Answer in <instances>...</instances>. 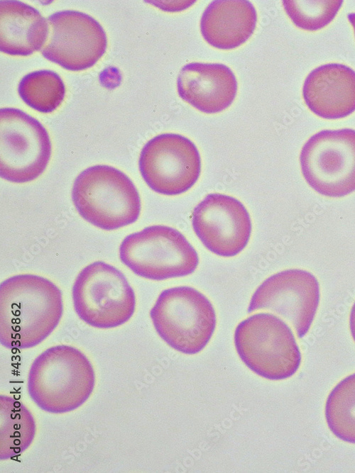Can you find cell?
I'll use <instances>...</instances> for the list:
<instances>
[{
  "mask_svg": "<svg viewBox=\"0 0 355 473\" xmlns=\"http://www.w3.org/2000/svg\"><path fill=\"white\" fill-rule=\"evenodd\" d=\"M179 96L206 113H219L233 102L237 82L232 70L224 64L191 62L180 71Z\"/></svg>",
  "mask_w": 355,
  "mask_h": 473,
  "instance_id": "cell-15",
  "label": "cell"
},
{
  "mask_svg": "<svg viewBox=\"0 0 355 473\" xmlns=\"http://www.w3.org/2000/svg\"><path fill=\"white\" fill-rule=\"evenodd\" d=\"M36 425L33 416L21 401L0 396V459L23 453L32 443Z\"/></svg>",
  "mask_w": 355,
  "mask_h": 473,
  "instance_id": "cell-18",
  "label": "cell"
},
{
  "mask_svg": "<svg viewBox=\"0 0 355 473\" xmlns=\"http://www.w3.org/2000/svg\"><path fill=\"white\" fill-rule=\"evenodd\" d=\"M18 94L30 107L41 113H50L62 102L65 88L60 76L53 71H35L19 82Z\"/></svg>",
  "mask_w": 355,
  "mask_h": 473,
  "instance_id": "cell-20",
  "label": "cell"
},
{
  "mask_svg": "<svg viewBox=\"0 0 355 473\" xmlns=\"http://www.w3.org/2000/svg\"><path fill=\"white\" fill-rule=\"evenodd\" d=\"M94 384V370L85 355L72 346L60 345L34 360L27 389L40 409L57 414L80 407L91 396Z\"/></svg>",
  "mask_w": 355,
  "mask_h": 473,
  "instance_id": "cell-2",
  "label": "cell"
},
{
  "mask_svg": "<svg viewBox=\"0 0 355 473\" xmlns=\"http://www.w3.org/2000/svg\"><path fill=\"white\" fill-rule=\"evenodd\" d=\"M302 174L310 187L328 197L355 191V130H323L304 144L300 155Z\"/></svg>",
  "mask_w": 355,
  "mask_h": 473,
  "instance_id": "cell-8",
  "label": "cell"
},
{
  "mask_svg": "<svg viewBox=\"0 0 355 473\" xmlns=\"http://www.w3.org/2000/svg\"><path fill=\"white\" fill-rule=\"evenodd\" d=\"M138 165L147 185L167 196L189 190L201 172V159L196 145L175 133H163L148 140L141 151Z\"/></svg>",
  "mask_w": 355,
  "mask_h": 473,
  "instance_id": "cell-10",
  "label": "cell"
},
{
  "mask_svg": "<svg viewBox=\"0 0 355 473\" xmlns=\"http://www.w3.org/2000/svg\"><path fill=\"white\" fill-rule=\"evenodd\" d=\"M119 257L138 276L157 281L190 275L199 263L197 252L186 238L163 225L127 235L120 245Z\"/></svg>",
  "mask_w": 355,
  "mask_h": 473,
  "instance_id": "cell-6",
  "label": "cell"
},
{
  "mask_svg": "<svg viewBox=\"0 0 355 473\" xmlns=\"http://www.w3.org/2000/svg\"><path fill=\"white\" fill-rule=\"evenodd\" d=\"M320 284L307 271L290 269L264 280L252 295L248 312L269 310L285 318L298 338L309 330L320 302Z\"/></svg>",
  "mask_w": 355,
  "mask_h": 473,
  "instance_id": "cell-12",
  "label": "cell"
},
{
  "mask_svg": "<svg viewBox=\"0 0 355 473\" xmlns=\"http://www.w3.org/2000/svg\"><path fill=\"white\" fill-rule=\"evenodd\" d=\"M47 21L48 35L41 53L48 60L80 71L93 66L104 54L105 31L89 15L65 10L53 13Z\"/></svg>",
  "mask_w": 355,
  "mask_h": 473,
  "instance_id": "cell-11",
  "label": "cell"
},
{
  "mask_svg": "<svg viewBox=\"0 0 355 473\" xmlns=\"http://www.w3.org/2000/svg\"><path fill=\"white\" fill-rule=\"evenodd\" d=\"M48 23L33 7L19 1H0V50L10 55L28 56L42 50Z\"/></svg>",
  "mask_w": 355,
  "mask_h": 473,
  "instance_id": "cell-17",
  "label": "cell"
},
{
  "mask_svg": "<svg viewBox=\"0 0 355 473\" xmlns=\"http://www.w3.org/2000/svg\"><path fill=\"white\" fill-rule=\"evenodd\" d=\"M302 96L317 116L326 119L344 118L355 111V71L342 64L321 65L305 78Z\"/></svg>",
  "mask_w": 355,
  "mask_h": 473,
  "instance_id": "cell-14",
  "label": "cell"
},
{
  "mask_svg": "<svg viewBox=\"0 0 355 473\" xmlns=\"http://www.w3.org/2000/svg\"><path fill=\"white\" fill-rule=\"evenodd\" d=\"M63 312L62 293L51 281L25 274L0 284V343L23 350L38 345L57 327Z\"/></svg>",
  "mask_w": 355,
  "mask_h": 473,
  "instance_id": "cell-1",
  "label": "cell"
},
{
  "mask_svg": "<svg viewBox=\"0 0 355 473\" xmlns=\"http://www.w3.org/2000/svg\"><path fill=\"white\" fill-rule=\"evenodd\" d=\"M192 224L202 244L222 257L241 252L251 233V221L246 207L236 199L222 194L207 195L194 208Z\"/></svg>",
  "mask_w": 355,
  "mask_h": 473,
  "instance_id": "cell-13",
  "label": "cell"
},
{
  "mask_svg": "<svg viewBox=\"0 0 355 473\" xmlns=\"http://www.w3.org/2000/svg\"><path fill=\"white\" fill-rule=\"evenodd\" d=\"M79 318L97 328H112L126 323L136 307L135 294L118 269L94 262L77 276L72 291Z\"/></svg>",
  "mask_w": 355,
  "mask_h": 473,
  "instance_id": "cell-7",
  "label": "cell"
},
{
  "mask_svg": "<svg viewBox=\"0 0 355 473\" xmlns=\"http://www.w3.org/2000/svg\"><path fill=\"white\" fill-rule=\"evenodd\" d=\"M234 344L242 362L268 379L290 377L300 365L301 354L292 330L272 313H258L240 322Z\"/></svg>",
  "mask_w": 355,
  "mask_h": 473,
  "instance_id": "cell-5",
  "label": "cell"
},
{
  "mask_svg": "<svg viewBox=\"0 0 355 473\" xmlns=\"http://www.w3.org/2000/svg\"><path fill=\"white\" fill-rule=\"evenodd\" d=\"M150 316L159 336L170 347L187 355L197 354L206 347L217 324L209 300L187 286L163 291Z\"/></svg>",
  "mask_w": 355,
  "mask_h": 473,
  "instance_id": "cell-4",
  "label": "cell"
},
{
  "mask_svg": "<svg viewBox=\"0 0 355 473\" xmlns=\"http://www.w3.org/2000/svg\"><path fill=\"white\" fill-rule=\"evenodd\" d=\"M257 13L246 0H215L202 15L200 30L204 39L221 50L236 48L253 34Z\"/></svg>",
  "mask_w": 355,
  "mask_h": 473,
  "instance_id": "cell-16",
  "label": "cell"
},
{
  "mask_svg": "<svg viewBox=\"0 0 355 473\" xmlns=\"http://www.w3.org/2000/svg\"><path fill=\"white\" fill-rule=\"evenodd\" d=\"M347 18L353 26L355 35V13H349Z\"/></svg>",
  "mask_w": 355,
  "mask_h": 473,
  "instance_id": "cell-23",
  "label": "cell"
},
{
  "mask_svg": "<svg viewBox=\"0 0 355 473\" xmlns=\"http://www.w3.org/2000/svg\"><path fill=\"white\" fill-rule=\"evenodd\" d=\"M72 199L79 214L106 230L130 225L141 213L140 196L130 178L109 165H94L75 179Z\"/></svg>",
  "mask_w": 355,
  "mask_h": 473,
  "instance_id": "cell-3",
  "label": "cell"
},
{
  "mask_svg": "<svg viewBox=\"0 0 355 473\" xmlns=\"http://www.w3.org/2000/svg\"><path fill=\"white\" fill-rule=\"evenodd\" d=\"M282 3L286 13L296 26L315 31L324 28L334 19L343 1L285 0Z\"/></svg>",
  "mask_w": 355,
  "mask_h": 473,
  "instance_id": "cell-21",
  "label": "cell"
},
{
  "mask_svg": "<svg viewBox=\"0 0 355 473\" xmlns=\"http://www.w3.org/2000/svg\"><path fill=\"white\" fill-rule=\"evenodd\" d=\"M349 328L351 336L355 342V302L353 304L349 315Z\"/></svg>",
  "mask_w": 355,
  "mask_h": 473,
  "instance_id": "cell-22",
  "label": "cell"
},
{
  "mask_svg": "<svg viewBox=\"0 0 355 473\" xmlns=\"http://www.w3.org/2000/svg\"><path fill=\"white\" fill-rule=\"evenodd\" d=\"M51 156L48 133L36 118L14 108L0 110V174L15 183L34 180Z\"/></svg>",
  "mask_w": 355,
  "mask_h": 473,
  "instance_id": "cell-9",
  "label": "cell"
},
{
  "mask_svg": "<svg viewBox=\"0 0 355 473\" xmlns=\"http://www.w3.org/2000/svg\"><path fill=\"white\" fill-rule=\"evenodd\" d=\"M325 418L332 433L355 444V373L340 381L329 393Z\"/></svg>",
  "mask_w": 355,
  "mask_h": 473,
  "instance_id": "cell-19",
  "label": "cell"
}]
</instances>
